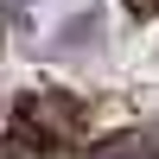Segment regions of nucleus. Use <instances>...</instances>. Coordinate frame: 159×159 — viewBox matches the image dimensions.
Listing matches in <instances>:
<instances>
[{
	"label": "nucleus",
	"mask_w": 159,
	"mask_h": 159,
	"mask_svg": "<svg viewBox=\"0 0 159 159\" xmlns=\"http://www.w3.org/2000/svg\"><path fill=\"white\" fill-rule=\"evenodd\" d=\"M13 121L32 127L51 153H76L83 134H89V108L76 96H64V89H25V96L13 102Z\"/></svg>",
	"instance_id": "obj_1"
},
{
	"label": "nucleus",
	"mask_w": 159,
	"mask_h": 159,
	"mask_svg": "<svg viewBox=\"0 0 159 159\" xmlns=\"http://www.w3.org/2000/svg\"><path fill=\"white\" fill-rule=\"evenodd\" d=\"M0 159H51V147L32 134V127L7 121V127H0Z\"/></svg>",
	"instance_id": "obj_2"
}]
</instances>
